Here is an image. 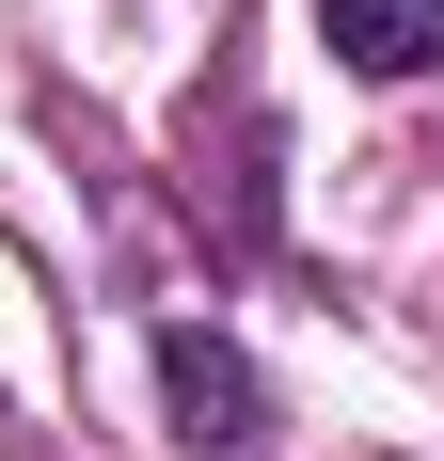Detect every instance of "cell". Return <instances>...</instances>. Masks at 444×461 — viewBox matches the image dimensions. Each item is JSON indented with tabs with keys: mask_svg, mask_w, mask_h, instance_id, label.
Here are the masks:
<instances>
[{
	"mask_svg": "<svg viewBox=\"0 0 444 461\" xmlns=\"http://www.w3.org/2000/svg\"><path fill=\"white\" fill-rule=\"evenodd\" d=\"M159 398H175V429H191L207 461H254V446H270V382H254V350H238V334H207V319L159 334Z\"/></svg>",
	"mask_w": 444,
	"mask_h": 461,
	"instance_id": "obj_1",
	"label": "cell"
},
{
	"mask_svg": "<svg viewBox=\"0 0 444 461\" xmlns=\"http://www.w3.org/2000/svg\"><path fill=\"white\" fill-rule=\"evenodd\" d=\"M317 32L350 80H429L444 64V0H317Z\"/></svg>",
	"mask_w": 444,
	"mask_h": 461,
	"instance_id": "obj_2",
	"label": "cell"
}]
</instances>
